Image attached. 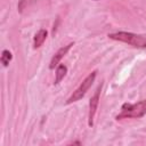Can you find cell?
Returning <instances> with one entry per match:
<instances>
[{"instance_id":"cell-1","label":"cell","mask_w":146,"mask_h":146,"mask_svg":"<svg viewBox=\"0 0 146 146\" xmlns=\"http://www.w3.org/2000/svg\"><path fill=\"white\" fill-rule=\"evenodd\" d=\"M146 114V99L140 100L136 104L124 103L121 107L120 113L116 115V120L122 119H139Z\"/></svg>"},{"instance_id":"cell-2","label":"cell","mask_w":146,"mask_h":146,"mask_svg":"<svg viewBox=\"0 0 146 146\" xmlns=\"http://www.w3.org/2000/svg\"><path fill=\"white\" fill-rule=\"evenodd\" d=\"M110 39L128 43L132 47L136 48H146V35L141 34H136L131 32H116V33H111L108 34Z\"/></svg>"},{"instance_id":"cell-3","label":"cell","mask_w":146,"mask_h":146,"mask_svg":"<svg viewBox=\"0 0 146 146\" xmlns=\"http://www.w3.org/2000/svg\"><path fill=\"white\" fill-rule=\"evenodd\" d=\"M96 75H97V72L96 71H94V72H91L82 82H81V84L75 89V91H73V94L68 97V99H67V104H71V103H74V102H78V100H80L82 97H84V95L87 94V91L89 90V88L92 86V83H94V81H95V79H96Z\"/></svg>"},{"instance_id":"cell-4","label":"cell","mask_w":146,"mask_h":146,"mask_svg":"<svg viewBox=\"0 0 146 146\" xmlns=\"http://www.w3.org/2000/svg\"><path fill=\"white\" fill-rule=\"evenodd\" d=\"M100 90H102V83L98 86L97 90L95 91V95L91 97L90 103H89V114H88V124L89 127L94 125V119L97 112V107L99 104V95H100Z\"/></svg>"},{"instance_id":"cell-5","label":"cell","mask_w":146,"mask_h":146,"mask_svg":"<svg viewBox=\"0 0 146 146\" xmlns=\"http://www.w3.org/2000/svg\"><path fill=\"white\" fill-rule=\"evenodd\" d=\"M72 46H73V42H71V43H68V44H66V46L59 48V49L56 51V54L52 56V58H51V60H50V64H49V68H50V70H54V68L59 64L60 59L68 52V50L71 49Z\"/></svg>"},{"instance_id":"cell-6","label":"cell","mask_w":146,"mask_h":146,"mask_svg":"<svg viewBox=\"0 0 146 146\" xmlns=\"http://www.w3.org/2000/svg\"><path fill=\"white\" fill-rule=\"evenodd\" d=\"M47 31L44 30V29H40L38 32H36V34L34 35V40H33V47L34 48H39V47H41L42 46V43L44 42V40H46V38H47Z\"/></svg>"},{"instance_id":"cell-7","label":"cell","mask_w":146,"mask_h":146,"mask_svg":"<svg viewBox=\"0 0 146 146\" xmlns=\"http://www.w3.org/2000/svg\"><path fill=\"white\" fill-rule=\"evenodd\" d=\"M66 73H67V67L64 65V64H59L58 66H57V68H56V76H55V84H58L63 79H64V76L66 75Z\"/></svg>"},{"instance_id":"cell-8","label":"cell","mask_w":146,"mask_h":146,"mask_svg":"<svg viewBox=\"0 0 146 146\" xmlns=\"http://www.w3.org/2000/svg\"><path fill=\"white\" fill-rule=\"evenodd\" d=\"M1 63H2V65L6 67V66H8L9 65V62L13 59V55H11V52L9 51V50H7V49H5L3 51H2V54H1Z\"/></svg>"},{"instance_id":"cell-9","label":"cell","mask_w":146,"mask_h":146,"mask_svg":"<svg viewBox=\"0 0 146 146\" xmlns=\"http://www.w3.org/2000/svg\"><path fill=\"white\" fill-rule=\"evenodd\" d=\"M94 1H98V0H94Z\"/></svg>"}]
</instances>
